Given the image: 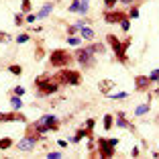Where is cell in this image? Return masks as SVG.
I'll return each mask as SVG.
<instances>
[{"instance_id":"cell-1","label":"cell","mask_w":159,"mask_h":159,"mask_svg":"<svg viewBox=\"0 0 159 159\" xmlns=\"http://www.w3.org/2000/svg\"><path fill=\"white\" fill-rule=\"evenodd\" d=\"M57 84H66V86H80L82 84V74L75 70H67V67H59L55 75H53Z\"/></svg>"},{"instance_id":"cell-2","label":"cell","mask_w":159,"mask_h":159,"mask_svg":"<svg viewBox=\"0 0 159 159\" xmlns=\"http://www.w3.org/2000/svg\"><path fill=\"white\" fill-rule=\"evenodd\" d=\"M35 86H37V94H39V96H49V94H55L57 88H59V84H57L51 75H47V74L39 75V78L35 80Z\"/></svg>"},{"instance_id":"cell-3","label":"cell","mask_w":159,"mask_h":159,"mask_svg":"<svg viewBox=\"0 0 159 159\" xmlns=\"http://www.w3.org/2000/svg\"><path fill=\"white\" fill-rule=\"evenodd\" d=\"M71 61H74V55H70V51H66V49H55L49 55V63L53 67H67Z\"/></svg>"},{"instance_id":"cell-4","label":"cell","mask_w":159,"mask_h":159,"mask_svg":"<svg viewBox=\"0 0 159 159\" xmlns=\"http://www.w3.org/2000/svg\"><path fill=\"white\" fill-rule=\"evenodd\" d=\"M118 145V139H98V155L104 159L114 157V147Z\"/></svg>"},{"instance_id":"cell-5","label":"cell","mask_w":159,"mask_h":159,"mask_svg":"<svg viewBox=\"0 0 159 159\" xmlns=\"http://www.w3.org/2000/svg\"><path fill=\"white\" fill-rule=\"evenodd\" d=\"M35 125H37V129H39L41 133H47V131H59V126H61V125H59V120H57L53 114L41 116L37 122H35Z\"/></svg>"},{"instance_id":"cell-6","label":"cell","mask_w":159,"mask_h":159,"mask_svg":"<svg viewBox=\"0 0 159 159\" xmlns=\"http://www.w3.org/2000/svg\"><path fill=\"white\" fill-rule=\"evenodd\" d=\"M106 41L110 43V47H112V51H114V55H116V59L120 61V63H125V66H126V63H129V57H126V49L122 47V43L118 41L114 35H108Z\"/></svg>"},{"instance_id":"cell-7","label":"cell","mask_w":159,"mask_h":159,"mask_svg":"<svg viewBox=\"0 0 159 159\" xmlns=\"http://www.w3.org/2000/svg\"><path fill=\"white\" fill-rule=\"evenodd\" d=\"M75 59L82 63L84 67H92V66H96V61H94V53L90 51V49H75Z\"/></svg>"},{"instance_id":"cell-8","label":"cell","mask_w":159,"mask_h":159,"mask_svg":"<svg viewBox=\"0 0 159 159\" xmlns=\"http://www.w3.org/2000/svg\"><path fill=\"white\" fill-rule=\"evenodd\" d=\"M125 19H129V14L125 12V10H108V12H104V20H106V23H110V25H120L122 20Z\"/></svg>"},{"instance_id":"cell-9","label":"cell","mask_w":159,"mask_h":159,"mask_svg":"<svg viewBox=\"0 0 159 159\" xmlns=\"http://www.w3.org/2000/svg\"><path fill=\"white\" fill-rule=\"evenodd\" d=\"M151 84H153V82H151L149 75H137L135 78V90L137 92H147V90L151 88Z\"/></svg>"},{"instance_id":"cell-10","label":"cell","mask_w":159,"mask_h":159,"mask_svg":"<svg viewBox=\"0 0 159 159\" xmlns=\"http://www.w3.org/2000/svg\"><path fill=\"white\" fill-rule=\"evenodd\" d=\"M0 120H2V122H12V120H19V122H27V116H25L23 112H16V110H12V112L0 114Z\"/></svg>"},{"instance_id":"cell-11","label":"cell","mask_w":159,"mask_h":159,"mask_svg":"<svg viewBox=\"0 0 159 159\" xmlns=\"http://www.w3.org/2000/svg\"><path fill=\"white\" fill-rule=\"evenodd\" d=\"M35 143H37V141H33V139H29V137H25V139L20 141L16 147H19V151H31V149L35 147Z\"/></svg>"},{"instance_id":"cell-12","label":"cell","mask_w":159,"mask_h":159,"mask_svg":"<svg viewBox=\"0 0 159 159\" xmlns=\"http://www.w3.org/2000/svg\"><path fill=\"white\" fill-rule=\"evenodd\" d=\"M112 88H114V82H112V80H102V82L98 84V90L102 94H110V90H112Z\"/></svg>"},{"instance_id":"cell-13","label":"cell","mask_w":159,"mask_h":159,"mask_svg":"<svg viewBox=\"0 0 159 159\" xmlns=\"http://www.w3.org/2000/svg\"><path fill=\"white\" fill-rule=\"evenodd\" d=\"M51 8H53V2H49V4H47V6H43V8L39 10L37 19H45V16H49V12H51Z\"/></svg>"},{"instance_id":"cell-14","label":"cell","mask_w":159,"mask_h":159,"mask_svg":"<svg viewBox=\"0 0 159 159\" xmlns=\"http://www.w3.org/2000/svg\"><path fill=\"white\" fill-rule=\"evenodd\" d=\"M80 35H82L84 39H88V41H92V39H94V31H92V29H88V27L80 29Z\"/></svg>"},{"instance_id":"cell-15","label":"cell","mask_w":159,"mask_h":159,"mask_svg":"<svg viewBox=\"0 0 159 159\" xmlns=\"http://www.w3.org/2000/svg\"><path fill=\"white\" fill-rule=\"evenodd\" d=\"M10 147H12V139L10 137H2L0 139V149L4 151V149H10Z\"/></svg>"},{"instance_id":"cell-16","label":"cell","mask_w":159,"mask_h":159,"mask_svg":"<svg viewBox=\"0 0 159 159\" xmlns=\"http://www.w3.org/2000/svg\"><path fill=\"white\" fill-rule=\"evenodd\" d=\"M88 49H90V51H92V53H104V51H106V49H104V45H102V43H92V45H90Z\"/></svg>"},{"instance_id":"cell-17","label":"cell","mask_w":159,"mask_h":159,"mask_svg":"<svg viewBox=\"0 0 159 159\" xmlns=\"http://www.w3.org/2000/svg\"><path fill=\"white\" fill-rule=\"evenodd\" d=\"M112 125H114V118L110 116V114H106V116H104V129H106V131H110V129H112Z\"/></svg>"},{"instance_id":"cell-18","label":"cell","mask_w":159,"mask_h":159,"mask_svg":"<svg viewBox=\"0 0 159 159\" xmlns=\"http://www.w3.org/2000/svg\"><path fill=\"white\" fill-rule=\"evenodd\" d=\"M147 110H149V104H141V106L137 108L135 112H137V116H143V114H145Z\"/></svg>"},{"instance_id":"cell-19","label":"cell","mask_w":159,"mask_h":159,"mask_svg":"<svg viewBox=\"0 0 159 159\" xmlns=\"http://www.w3.org/2000/svg\"><path fill=\"white\" fill-rule=\"evenodd\" d=\"M10 104H12V108H20V106H23L20 96H12V98H10Z\"/></svg>"},{"instance_id":"cell-20","label":"cell","mask_w":159,"mask_h":159,"mask_svg":"<svg viewBox=\"0 0 159 159\" xmlns=\"http://www.w3.org/2000/svg\"><path fill=\"white\" fill-rule=\"evenodd\" d=\"M25 20H27V16H23L20 12H19V14H14V25H16V27H20Z\"/></svg>"},{"instance_id":"cell-21","label":"cell","mask_w":159,"mask_h":159,"mask_svg":"<svg viewBox=\"0 0 159 159\" xmlns=\"http://www.w3.org/2000/svg\"><path fill=\"white\" fill-rule=\"evenodd\" d=\"M8 70H10V71H12V74H14V75H20V74H23V67H20V66H16V63H12V66H10V67H8Z\"/></svg>"},{"instance_id":"cell-22","label":"cell","mask_w":159,"mask_h":159,"mask_svg":"<svg viewBox=\"0 0 159 159\" xmlns=\"http://www.w3.org/2000/svg\"><path fill=\"white\" fill-rule=\"evenodd\" d=\"M118 126H122V129H131V125H129V120H126V118H122V114H118Z\"/></svg>"},{"instance_id":"cell-23","label":"cell","mask_w":159,"mask_h":159,"mask_svg":"<svg viewBox=\"0 0 159 159\" xmlns=\"http://www.w3.org/2000/svg\"><path fill=\"white\" fill-rule=\"evenodd\" d=\"M23 4H20V8H23V12H29L31 10V0H20Z\"/></svg>"},{"instance_id":"cell-24","label":"cell","mask_w":159,"mask_h":159,"mask_svg":"<svg viewBox=\"0 0 159 159\" xmlns=\"http://www.w3.org/2000/svg\"><path fill=\"white\" fill-rule=\"evenodd\" d=\"M78 12H82V14L88 12V0H82V2H80V10Z\"/></svg>"},{"instance_id":"cell-25","label":"cell","mask_w":159,"mask_h":159,"mask_svg":"<svg viewBox=\"0 0 159 159\" xmlns=\"http://www.w3.org/2000/svg\"><path fill=\"white\" fill-rule=\"evenodd\" d=\"M137 16H139V8H137V6H133V8L129 10V19H137Z\"/></svg>"},{"instance_id":"cell-26","label":"cell","mask_w":159,"mask_h":159,"mask_svg":"<svg viewBox=\"0 0 159 159\" xmlns=\"http://www.w3.org/2000/svg\"><path fill=\"white\" fill-rule=\"evenodd\" d=\"M10 41V35L4 33V31H0V43H8Z\"/></svg>"},{"instance_id":"cell-27","label":"cell","mask_w":159,"mask_h":159,"mask_svg":"<svg viewBox=\"0 0 159 159\" xmlns=\"http://www.w3.org/2000/svg\"><path fill=\"white\" fill-rule=\"evenodd\" d=\"M149 78H151V82H157V84H159V70H153Z\"/></svg>"},{"instance_id":"cell-28","label":"cell","mask_w":159,"mask_h":159,"mask_svg":"<svg viewBox=\"0 0 159 159\" xmlns=\"http://www.w3.org/2000/svg\"><path fill=\"white\" fill-rule=\"evenodd\" d=\"M67 43H70V45H78L80 47V37H67Z\"/></svg>"},{"instance_id":"cell-29","label":"cell","mask_w":159,"mask_h":159,"mask_svg":"<svg viewBox=\"0 0 159 159\" xmlns=\"http://www.w3.org/2000/svg\"><path fill=\"white\" fill-rule=\"evenodd\" d=\"M43 55H45V51H43V47L39 45L37 47V53H35V59H43Z\"/></svg>"},{"instance_id":"cell-30","label":"cell","mask_w":159,"mask_h":159,"mask_svg":"<svg viewBox=\"0 0 159 159\" xmlns=\"http://www.w3.org/2000/svg\"><path fill=\"white\" fill-rule=\"evenodd\" d=\"M27 41H29V33L19 35V37H16V43H27Z\"/></svg>"},{"instance_id":"cell-31","label":"cell","mask_w":159,"mask_h":159,"mask_svg":"<svg viewBox=\"0 0 159 159\" xmlns=\"http://www.w3.org/2000/svg\"><path fill=\"white\" fill-rule=\"evenodd\" d=\"M120 27L125 29V31H129V29H131V20H129V19H125V20L120 23Z\"/></svg>"},{"instance_id":"cell-32","label":"cell","mask_w":159,"mask_h":159,"mask_svg":"<svg viewBox=\"0 0 159 159\" xmlns=\"http://www.w3.org/2000/svg\"><path fill=\"white\" fill-rule=\"evenodd\" d=\"M86 126H88V129H94V126H96V120H94V118H88V120H86Z\"/></svg>"},{"instance_id":"cell-33","label":"cell","mask_w":159,"mask_h":159,"mask_svg":"<svg viewBox=\"0 0 159 159\" xmlns=\"http://www.w3.org/2000/svg\"><path fill=\"white\" fill-rule=\"evenodd\" d=\"M14 94H16V96H23V94H25V88L16 86V88H14Z\"/></svg>"},{"instance_id":"cell-34","label":"cell","mask_w":159,"mask_h":159,"mask_svg":"<svg viewBox=\"0 0 159 159\" xmlns=\"http://www.w3.org/2000/svg\"><path fill=\"white\" fill-rule=\"evenodd\" d=\"M116 2H118V0H104V4H106L108 8H112V6L116 4Z\"/></svg>"},{"instance_id":"cell-35","label":"cell","mask_w":159,"mask_h":159,"mask_svg":"<svg viewBox=\"0 0 159 159\" xmlns=\"http://www.w3.org/2000/svg\"><path fill=\"white\" fill-rule=\"evenodd\" d=\"M131 155H133V157H139V155H141V151H139V147H133V151H131Z\"/></svg>"},{"instance_id":"cell-36","label":"cell","mask_w":159,"mask_h":159,"mask_svg":"<svg viewBox=\"0 0 159 159\" xmlns=\"http://www.w3.org/2000/svg\"><path fill=\"white\" fill-rule=\"evenodd\" d=\"M129 45H131V37H126V41H122V47H125V49H129Z\"/></svg>"},{"instance_id":"cell-37","label":"cell","mask_w":159,"mask_h":159,"mask_svg":"<svg viewBox=\"0 0 159 159\" xmlns=\"http://www.w3.org/2000/svg\"><path fill=\"white\" fill-rule=\"evenodd\" d=\"M112 98H126V92H120V94H114V96H112Z\"/></svg>"},{"instance_id":"cell-38","label":"cell","mask_w":159,"mask_h":159,"mask_svg":"<svg viewBox=\"0 0 159 159\" xmlns=\"http://www.w3.org/2000/svg\"><path fill=\"white\" fill-rule=\"evenodd\" d=\"M35 20H37V16H33V14H29V16H27V23H35Z\"/></svg>"},{"instance_id":"cell-39","label":"cell","mask_w":159,"mask_h":159,"mask_svg":"<svg viewBox=\"0 0 159 159\" xmlns=\"http://www.w3.org/2000/svg\"><path fill=\"white\" fill-rule=\"evenodd\" d=\"M47 157H51V159H55V157H61V153H47Z\"/></svg>"},{"instance_id":"cell-40","label":"cell","mask_w":159,"mask_h":159,"mask_svg":"<svg viewBox=\"0 0 159 159\" xmlns=\"http://www.w3.org/2000/svg\"><path fill=\"white\" fill-rule=\"evenodd\" d=\"M118 2H125V4H129V2H133V0H118Z\"/></svg>"},{"instance_id":"cell-41","label":"cell","mask_w":159,"mask_h":159,"mask_svg":"<svg viewBox=\"0 0 159 159\" xmlns=\"http://www.w3.org/2000/svg\"><path fill=\"white\" fill-rule=\"evenodd\" d=\"M155 94H157V96H159V88H157V90H155Z\"/></svg>"},{"instance_id":"cell-42","label":"cell","mask_w":159,"mask_h":159,"mask_svg":"<svg viewBox=\"0 0 159 159\" xmlns=\"http://www.w3.org/2000/svg\"><path fill=\"white\" fill-rule=\"evenodd\" d=\"M139 2H141V0H139Z\"/></svg>"}]
</instances>
